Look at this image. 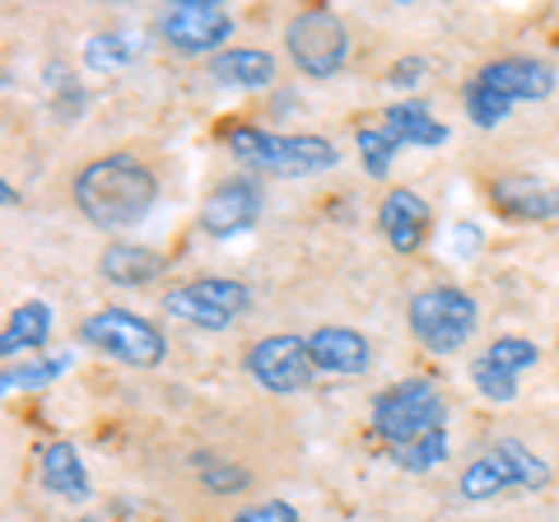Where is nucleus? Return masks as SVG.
I'll return each instance as SVG.
<instances>
[{"mask_svg": "<svg viewBox=\"0 0 559 522\" xmlns=\"http://www.w3.org/2000/svg\"><path fill=\"white\" fill-rule=\"evenodd\" d=\"M197 476L205 481L210 495H242L252 485V476L242 472L238 462L219 458V452H197Z\"/></svg>", "mask_w": 559, "mask_h": 522, "instance_id": "nucleus-24", "label": "nucleus"}, {"mask_svg": "<svg viewBox=\"0 0 559 522\" xmlns=\"http://www.w3.org/2000/svg\"><path fill=\"white\" fill-rule=\"evenodd\" d=\"M229 154L252 168V173H271V178H318V173L341 164V150L326 135H308V131H261V127H238L229 131Z\"/></svg>", "mask_w": 559, "mask_h": 522, "instance_id": "nucleus-2", "label": "nucleus"}, {"mask_svg": "<svg viewBox=\"0 0 559 522\" xmlns=\"http://www.w3.org/2000/svg\"><path fill=\"white\" fill-rule=\"evenodd\" d=\"M555 351H559V341H555Z\"/></svg>", "mask_w": 559, "mask_h": 522, "instance_id": "nucleus-32", "label": "nucleus"}, {"mask_svg": "<svg viewBox=\"0 0 559 522\" xmlns=\"http://www.w3.org/2000/svg\"><path fill=\"white\" fill-rule=\"evenodd\" d=\"M406 327H411L419 351H429L439 359L462 355L480 327V304H476V294H466L462 285L415 289L406 304Z\"/></svg>", "mask_w": 559, "mask_h": 522, "instance_id": "nucleus-3", "label": "nucleus"}, {"mask_svg": "<svg viewBox=\"0 0 559 522\" xmlns=\"http://www.w3.org/2000/svg\"><path fill=\"white\" fill-rule=\"evenodd\" d=\"M471 388H476L485 402H495V406H513L518 402V392H522V382L513 373H503L495 369V364H485L480 355L471 359Z\"/></svg>", "mask_w": 559, "mask_h": 522, "instance_id": "nucleus-27", "label": "nucleus"}, {"mask_svg": "<svg viewBox=\"0 0 559 522\" xmlns=\"http://www.w3.org/2000/svg\"><path fill=\"white\" fill-rule=\"evenodd\" d=\"M205 71L219 90H266V84H275L280 66L271 51H261V47H224Z\"/></svg>", "mask_w": 559, "mask_h": 522, "instance_id": "nucleus-19", "label": "nucleus"}, {"mask_svg": "<svg viewBox=\"0 0 559 522\" xmlns=\"http://www.w3.org/2000/svg\"><path fill=\"white\" fill-rule=\"evenodd\" d=\"M285 51L308 80H331L349 61V28L336 10L308 5L285 24Z\"/></svg>", "mask_w": 559, "mask_h": 522, "instance_id": "nucleus-7", "label": "nucleus"}, {"mask_svg": "<svg viewBox=\"0 0 559 522\" xmlns=\"http://www.w3.org/2000/svg\"><path fill=\"white\" fill-rule=\"evenodd\" d=\"M308 355L318 364V373L326 378H364L373 369V345L355 327H318L308 332Z\"/></svg>", "mask_w": 559, "mask_h": 522, "instance_id": "nucleus-15", "label": "nucleus"}, {"mask_svg": "<svg viewBox=\"0 0 559 522\" xmlns=\"http://www.w3.org/2000/svg\"><path fill=\"white\" fill-rule=\"evenodd\" d=\"M229 522H304L299 509H294L289 499H266V503H248V509H238Z\"/></svg>", "mask_w": 559, "mask_h": 522, "instance_id": "nucleus-29", "label": "nucleus"}, {"mask_svg": "<svg viewBox=\"0 0 559 522\" xmlns=\"http://www.w3.org/2000/svg\"><path fill=\"white\" fill-rule=\"evenodd\" d=\"M462 103H466L471 127H480V131H495V127H503V121L513 117V103H509V98H499V94H489L485 84H476V80H466Z\"/></svg>", "mask_w": 559, "mask_h": 522, "instance_id": "nucleus-26", "label": "nucleus"}, {"mask_svg": "<svg viewBox=\"0 0 559 522\" xmlns=\"http://www.w3.org/2000/svg\"><path fill=\"white\" fill-rule=\"evenodd\" d=\"M369 425H373L378 439L388 443V452L406 448L415 439H429V434L448 429V396L433 378H419V373L401 378L388 392H378Z\"/></svg>", "mask_w": 559, "mask_h": 522, "instance_id": "nucleus-4", "label": "nucleus"}, {"mask_svg": "<svg viewBox=\"0 0 559 522\" xmlns=\"http://www.w3.org/2000/svg\"><path fill=\"white\" fill-rule=\"evenodd\" d=\"M555 481L550 462L532 452L522 439H499L489 443L476 462H466V472L457 476V495L466 503H485V499H499L509 490H546Z\"/></svg>", "mask_w": 559, "mask_h": 522, "instance_id": "nucleus-5", "label": "nucleus"}, {"mask_svg": "<svg viewBox=\"0 0 559 522\" xmlns=\"http://www.w3.org/2000/svg\"><path fill=\"white\" fill-rule=\"evenodd\" d=\"M425 75H429V61L425 57H401V61H392L388 84H396V90H415Z\"/></svg>", "mask_w": 559, "mask_h": 522, "instance_id": "nucleus-30", "label": "nucleus"}, {"mask_svg": "<svg viewBox=\"0 0 559 522\" xmlns=\"http://www.w3.org/2000/svg\"><path fill=\"white\" fill-rule=\"evenodd\" d=\"M70 201L103 234L135 229L159 201V173L131 150H112L70 178Z\"/></svg>", "mask_w": 559, "mask_h": 522, "instance_id": "nucleus-1", "label": "nucleus"}, {"mask_svg": "<svg viewBox=\"0 0 559 522\" xmlns=\"http://www.w3.org/2000/svg\"><path fill=\"white\" fill-rule=\"evenodd\" d=\"M61 369H66V359H61V355H57V359L43 355V359H33V364H10V369H5V388H10V392H14V388H20V392H28V388H47L51 378H61Z\"/></svg>", "mask_w": 559, "mask_h": 522, "instance_id": "nucleus-28", "label": "nucleus"}, {"mask_svg": "<svg viewBox=\"0 0 559 522\" xmlns=\"http://www.w3.org/2000/svg\"><path fill=\"white\" fill-rule=\"evenodd\" d=\"M388 458L401 466V472L425 476V472H439V466L452 458V439H448V429H439V434H429V439H415L406 448H392Z\"/></svg>", "mask_w": 559, "mask_h": 522, "instance_id": "nucleus-22", "label": "nucleus"}, {"mask_svg": "<svg viewBox=\"0 0 559 522\" xmlns=\"http://www.w3.org/2000/svg\"><path fill=\"white\" fill-rule=\"evenodd\" d=\"M135 38H127V33H94L90 43H84V66L98 75H112L121 71V66L135 61Z\"/></svg>", "mask_w": 559, "mask_h": 522, "instance_id": "nucleus-23", "label": "nucleus"}, {"mask_svg": "<svg viewBox=\"0 0 559 522\" xmlns=\"http://www.w3.org/2000/svg\"><path fill=\"white\" fill-rule=\"evenodd\" d=\"M242 373H248L261 392L294 396L318 382V364L308 355V336L271 332V336H257L248 351H242Z\"/></svg>", "mask_w": 559, "mask_h": 522, "instance_id": "nucleus-9", "label": "nucleus"}, {"mask_svg": "<svg viewBox=\"0 0 559 522\" xmlns=\"http://www.w3.org/2000/svg\"><path fill=\"white\" fill-rule=\"evenodd\" d=\"M433 229V205L411 187H392L388 197L378 201V234L388 238L392 252H419L429 242Z\"/></svg>", "mask_w": 559, "mask_h": 522, "instance_id": "nucleus-13", "label": "nucleus"}, {"mask_svg": "<svg viewBox=\"0 0 559 522\" xmlns=\"http://www.w3.org/2000/svg\"><path fill=\"white\" fill-rule=\"evenodd\" d=\"M355 150H359V164H364V173H369V178H388L392 173V164H396V141L382 127H359L355 131Z\"/></svg>", "mask_w": 559, "mask_h": 522, "instance_id": "nucleus-25", "label": "nucleus"}, {"mask_svg": "<svg viewBox=\"0 0 559 522\" xmlns=\"http://www.w3.org/2000/svg\"><path fill=\"white\" fill-rule=\"evenodd\" d=\"M252 308V289L242 281H224V275H197L164 294V312L197 332H229V327Z\"/></svg>", "mask_w": 559, "mask_h": 522, "instance_id": "nucleus-8", "label": "nucleus"}, {"mask_svg": "<svg viewBox=\"0 0 559 522\" xmlns=\"http://www.w3.org/2000/svg\"><path fill=\"white\" fill-rule=\"evenodd\" d=\"M476 84H485L489 94H499V98H509L513 108L518 103H546L555 94V66L550 61H540V57H522V51H513V57H495V61H485L476 75H471Z\"/></svg>", "mask_w": 559, "mask_h": 522, "instance_id": "nucleus-12", "label": "nucleus"}, {"mask_svg": "<svg viewBox=\"0 0 559 522\" xmlns=\"http://www.w3.org/2000/svg\"><path fill=\"white\" fill-rule=\"evenodd\" d=\"M75 336L90 345V351L127 364V369H159V364L168 359L164 332L150 318L131 312V308H98V312H90V318L80 322Z\"/></svg>", "mask_w": 559, "mask_h": 522, "instance_id": "nucleus-6", "label": "nucleus"}, {"mask_svg": "<svg viewBox=\"0 0 559 522\" xmlns=\"http://www.w3.org/2000/svg\"><path fill=\"white\" fill-rule=\"evenodd\" d=\"M168 261L154 248H140V242H108L98 257V275L117 289H145L164 275Z\"/></svg>", "mask_w": 559, "mask_h": 522, "instance_id": "nucleus-16", "label": "nucleus"}, {"mask_svg": "<svg viewBox=\"0 0 559 522\" xmlns=\"http://www.w3.org/2000/svg\"><path fill=\"white\" fill-rule=\"evenodd\" d=\"M51 341V308L43 299H24L20 308L10 312L5 322V336H0V355L14 359V355H33Z\"/></svg>", "mask_w": 559, "mask_h": 522, "instance_id": "nucleus-20", "label": "nucleus"}, {"mask_svg": "<svg viewBox=\"0 0 559 522\" xmlns=\"http://www.w3.org/2000/svg\"><path fill=\"white\" fill-rule=\"evenodd\" d=\"M378 127L388 131L401 150H406V145H415V150H439V145H448V135H452V131L443 127V121L433 117L429 103H415V98L392 103V108L382 112Z\"/></svg>", "mask_w": 559, "mask_h": 522, "instance_id": "nucleus-18", "label": "nucleus"}, {"mask_svg": "<svg viewBox=\"0 0 559 522\" xmlns=\"http://www.w3.org/2000/svg\"><path fill=\"white\" fill-rule=\"evenodd\" d=\"M38 476H43V490L66 503H84L94 495L90 466H84V458L70 443H47L38 452Z\"/></svg>", "mask_w": 559, "mask_h": 522, "instance_id": "nucleus-17", "label": "nucleus"}, {"mask_svg": "<svg viewBox=\"0 0 559 522\" xmlns=\"http://www.w3.org/2000/svg\"><path fill=\"white\" fill-rule=\"evenodd\" d=\"M159 38L178 51V57H210L215 61L224 43L234 38V14L215 5V0H178L164 10Z\"/></svg>", "mask_w": 559, "mask_h": 522, "instance_id": "nucleus-10", "label": "nucleus"}, {"mask_svg": "<svg viewBox=\"0 0 559 522\" xmlns=\"http://www.w3.org/2000/svg\"><path fill=\"white\" fill-rule=\"evenodd\" d=\"M75 522H98V518H75Z\"/></svg>", "mask_w": 559, "mask_h": 522, "instance_id": "nucleus-31", "label": "nucleus"}, {"mask_svg": "<svg viewBox=\"0 0 559 522\" xmlns=\"http://www.w3.org/2000/svg\"><path fill=\"white\" fill-rule=\"evenodd\" d=\"M480 359L495 364V369H503V373L522 378L527 369H536V364H540V345L527 341V336H518V332H503V336H495V341L485 345Z\"/></svg>", "mask_w": 559, "mask_h": 522, "instance_id": "nucleus-21", "label": "nucleus"}, {"mask_svg": "<svg viewBox=\"0 0 559 522\" xmlns=\"http://www.w3.org/2000/svg\"><path fill=\"white\" fill-rule=\"evenodd\" d=\"M489 205L503 220H522V224H550L559 220V187L540 182L536 173H503L489 182Z\"/></svg>", "mask_w": 559, "mask_h": 522, "instance_id": "nucleus-14", "label": "nucleus"}, {"mask_svg": "<svg viewBox=\"0 0 559 522\" xmlns=\"http://www.w3.org/2000/svg\"><path fill=\"white\" fill-rule=\"evenodd\" d=\"M266 211V191H261L257 178H224L205 191L201 201V234L205 238H234V234H248L252 224Z\"/></svg>", "mask_w": 559, "mask_h": 522, "instance_id": "nucleus-11", "label": "nucleus"}]
</instances>
